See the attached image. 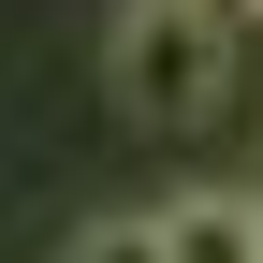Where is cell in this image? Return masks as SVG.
I'll list each match as a JSON object with an SVG mask.
<instances>
[{"mask_svg": "<svg viewBox=\"0 0 263 263\" xmlns=\"http://www.w3.org/2000/svg\"><path fill=\"white\" fill-rule=\"evenodd\" d=\"M146 249L161 263H263V190H176V205H146Z\"/></svg>", "mask_w": 263, "mask_h": 263, "instance_id": "2", "label": "cell"}, {"mask_svg": "<svg viewBox=\"0 0 263 263\" xmlns=\"http://www.w3.org/2000/svg\"><path fill=\"white\" fill-rule=\"evenodd\" d=\"M73 263H161V249H146V219H103V234H88Z\"/></svg>", "mask_w": 263, "mask_h": 263, "instance_id": "3", "label": "cell"}, {"mask_svg": "<svg viewBox=\"0 0 263 263\" xmlns=\"http://www.w3.org/2000/svg\"><path fill=\"white\" fill-rule=\"evenodd\" d=\"M117 103L146 132H205L234 103V0H117Z\"/></svg>", "mask_w": 263, "mask_h": 263, "instance_id": "1", "label": "cell"}]
</instances>
